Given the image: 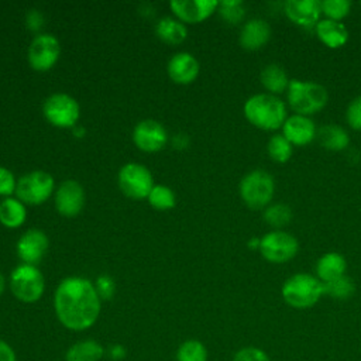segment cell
Segmentation results:
<instances>
[{
    "label": "cell",
    "mask_w": 361,
    "mask_h": 361,
    "mask_svg": "<svg viewBox=\"0 0 361 361\" xmlns=\"http://www.w3.org/2000/svg\"><path fill=\"white\" fill-rule=\"evenodd\" d=\"M54 189V179L49 173L42 171H34L24 175L16 188L17 196L30 204H38L47 200Z\"/></svg>",
    "instance_id": "ba28073f"
},
{
    "label": "cell",
    "mask_w": 361,
    "mask_h": 361,
    "mask_svg": "<svg viewBox=\"0 0 361 361\" xmlns=\"http://www.w3.org/2000/svg\"><path fill=\"white\" fill-rule=\"evenodd\" d=\"M85 195L82 186L76 180H65L55 196V204L61 214L72 217L83 207Z\"/></svg>",
    "instance_id": "4fadbf2b"
},
{
    "label": "cell",
    "mask_w": 361,
    "mask_h": 361,
    "mask_svg": "<svg viewBox=\"0 0 361 361\" xmlns=\"http://www.w3.org/2000/svg\"><path fill=\"white\" fill-rule=\"evenodd\" d=\"M16 189V182H14V176L13 173L0 166V193L1 195H10L13 193Z\"/></svg>",
    "instance_id": "8d00e7d4"
},
{
    "label": "cell",
    "mask_w": 361,
    "mask_h": 361,
    "mask_svg": "<svg viewBox=\"0 0 361 361\" xmlns=\"http://www.w3.org/2000/svg\"><path fill=\"white\" fill-rule=\"evenodd\" d=\"M104 355V348L94 340H82L72 344L66 354L65 361H100Z\"/></svg>",
    "instance_id": "7402d4cb"
},
{
    "label": "cell",
    "mask_w": 361,
    "mask_h": 361,
    "mask_svg": "<svg viewBox=\"0 0 361 361\" xmlns=\"http://www.w3.org/2000/svg\"><path fill=\"white\" fill-rule=\"evenodd\" d=\"M347 123L351 128L361 131V96L355 97L347 107L345 113Z\"/></svg>",
    "instance_id": "e575fe53"
},
{
    "label": "cell",
    "mask_w": 361,
    "mask_h": 361,
    "mask_svg": "<svg viewBox=\"0 0 361 361\" xmlns=\"http://www.w3.org/2000/svg\"><path fill=\"white\" fill-rule=\"evenodd\" d=\"M96 292L99 295V298H103V299H110L113 296V292H114V282L111 278L109 276H100L97 279V283H96Z\"/></svg>",
    "instance_id": "d590c367"
},
{
    "label": "cell",
    "mask_w": 361,
    "mask_h": 361,
    "mask_svg": "<svg viewBox=\"0 0 361 361\" xmlns=\"http://www.w3.org/2000/svg\"><path fill=\"white\" fill-rule=\"evenodd\" d=\"M3 289H4V279H3V276L0 275V293L3 292Z\"/></svg>",
    "instance_id": "ab89813d"
},
{
    "label": "cell",
    "mask_w": 361,
    "mask_h": 361,
    "mask_svg": "<svg viewBox=\"0 0 361 361\" xmlns=\"http://www.w3.org/2000/svg\"><path fill=\"white\" fill-rule=\"evenodd\" d=\"M207 348L199 340H186L176 351V361H207Z\"/></svg>",
    "instance_id": "83f0119b"
},
{
    "label": "cell",
    "mask_w": 361,
    "mask_h": 361,
    "mask_svg": "<svg viewBox=\"0 0 361 361\" xmlns=\"http://www.w3.org/2000/svg\"><path fill=\"white\" fill-rule=\"evenodd\" d=\"M316 126L314 123L300 114H293L288 117L282 126V135L292 145H306L312 142L316 137Z\"/></svg>",
    "instance_id": "7c38bea8"
},
{
    "label": "cell",
    "mask_w": 361,
    "mask_h": 361,
    "mask_svg": "<svg viewBox=\"0 0 361 361\" xmlns=\"http://www.w3.org/2000/svg\"><path fill=\"white\" fill-rule=\"evenodd\" d=\"M347 262L345 258L338 252H327L322 255L316 264V274L317 279H320L323 283L330 282L333 279H337L343 275H345Z\"/></svg>",
    "instance_id": "44dd1931"
},
{
    "label": "cell",
    "mask_w": 361,
    "mask_h": 361,
    "mask_svg": "<svg viewBox=\"0 0 361 361\" xmlns=\"http://www.w3.org/2000/svg\"><path fill=\"white\" fill-rule=\"evenodd\" d=\"M258 248L267 261L274 264H283L296 255L299 244L292 234L282 230H274L267 233L259 240Z\"/></svg>",
    "instance_id": "8992f818"
},
{
    "label": "cell",
    "mask_w": 361,
    "mask_h": 361,
    "mask_svg": "<svg viewBox=\"0 0 361 361\" xmlns=\"http://www.w3.org/2000/svg\"><path fill=\"white\" fill-rule=\"evenodd\" d=\"M264 219L269 226L275 228H281L292 220V210L289 206L283 203H275V204L267 206L264 212Z\"/></svg>",
    "instance_id": "f546056e"
},
{
    "label": "cell",
    "mask_w": 361,
    "mask_h": 361,
    "mask_svg": "<svg viewBox=\"0 0 361 361\" xmlns=\"http://www.w3.org/2000/svg\"><path fill=\"white\" fill-rule=\"evenodd\" d=\"M25 219L24 206L16 199H6L0 204V220L7 227H17Z\"/></svg>",
    "instance_id": "484cf974"
},
{
    "label": "cell",
    "mask_w": 361,
    "mask_h": 361,
    "mask_svg": "<svg viewBox=\"0 0 361 361\" xmlns=\"http://www.w3.org/2000/svg\"><path fill=\"white\" fill-rule=\"evenodd\" d=\"M282 299L293 309H309L324 295L323 282L309 274H295L281 289Z\"/></svg>",
    "instance_id": "3957f363"
},
{
    "label": "cell",
    "mask_w": 361,
    "mask_h": 361,
    "mask_svg": "<svg viewBox=\"0 0 361 361\" xmlns=\"http://www.w3.org/2000/svg\"><path fill=\"white\" fill-rule=\"evenodd\" d=\"M322 13L327 16L329 20L340 21L350 13V1L348 0H323L320 1Z\"/></svg>",
    "instance_id": "4dcf8cb0"
},
{
    "label": "cell",
    "mask_w": 361,
    "mask_h": 361,
    "mask_svg": "<svg viewBox=\"0 0 361 361\" xmlns=\"http://www.w3.org/2000/svg\"><path fill=\"white\" fill-rule=\"evenodd\" d=\"M274 178L264 169H254L248 172L240 182V195L251 209L268 206L274 196Z\"/></svg>",
    "instance_id": "5b68a950"
},
{
    "label": "cell",
    "mask_w": 361,
    "mask_h": 361,
    "mask_svg": "<svg viewBox=\"0 0 361 361\" xmlns=\"http://www.w3.org/2000/svg\"><path fill=\"white\" fill-rule=\"evenodd\" d=\"M55 312L59 322L71 330H86L100 313V298L96 288L83 278L63 279L55 292Z\"/></svg>",
    "instance_id": "6da1fadb"
},
{
    "label": "cell",
    "mask_w": 361,
    "mask_h": 361,
    "mask_svg": "<svg viewBox=\"0 0 361 361\" xmlns=\"http://www.w3.org/2000/svg\"><path fill=\"white\" fill-rule=\"evenodd\" d=\"M121 190L134 199L145 197L152 190V176L149 171L140 164H127L118 173Z\"/></svg>",
    "instance_id": "9c48e42d"
},
{
    "label": "cell",
    "mask_w": 361,
    "mask_h": 361,
    "mask_svg": "<svg viewBox=\"0 0 361 361\" xmlns=\"http://www.w3.org/2000/svg\"><path fill=\"white\" fill-rule=\"evenodd\" d=\"M168 72L175 82L189 83L197 76L199 63L190 54L180 52L171 58L168 63Z\"/></svg>",
    "instance_id": "d6986e66"
},
{
    "label": "cell",
    "mask_w": 361,
    "mask_h": 361,
    "mask_svg": "<svg viewBox=\"0 0 361 361\" xmlns=\"http://www.w3.org/2000/svg\"><path fill=\"white\" fill-rule=\"evenodd\" d=\"M329 102L327 89L316 82L290 80L288 86V103L296 114L310 116L320 111Z\"/></svg>",
    "instance_id": "277c9868"
},
{
    "label": "cell",
    "mask_w": 361,
    "mask_h": 361,
    "mask_svg": "<svg viewBox=\"0 0 361 361\" xmlns=\"http://www.w3.org/2000/svg\"><path fill=\"white\" fill-rule=\"evenodd\" d=\"M323 288H324V295H327L333 299H338V300H345V299L351 298L355 290V285H354L353 279L347 275H343L330 282H324Z\"/></svg>",
    "instance_id": "4316f807"
},
{
    "label": "cell",
    "mask_w": 361,
    "mask_h": 361,
    "mask_svg": "<svg viewBox=\"0 0 361 361\" xmlns=\"http://www.w3.org/2000/svg\"><path fill=\"white\" fill-rule=\"evenodd\" d=\"M233 361H271L269 355L259 347L248 345L240 348L234 357Z\"/></svg>",
    "instance_id": "836d02e7"
},
{
    "label": "cell",
    "mask_w": 361,
    "mask_h": 361,
    "mask_svg": "<svg viewBox=\"0 0 361 361\" xmlns=\"http://www.w3.org/2000/svg\"><path fill=\"white\" fill-rule=\"evenodd\" d=\"M157 34L159 35L161 39H164L168 44H179L186 38L188 32H186V27L182 23L171 17H166L158 23Z\"/></svg>",
    "instance_id": "d4e9b609"
},
{
    "label": "cell",
    "mask_w": 361,
    "mask_h": 361,
    "mask_svg": "<svg viewBox=\"0 0 361 361\" xmlns=\"http://www.w3.org/2000/svg\"><path fill=\"white\" fill-rule=\"evenodd\" d=\"M316 137L322 144V147L330 151H343L350 144V137L347 131L334 124H327L319 128V131L316 133Z\"/></svg>",
    "instance_id": "603a6c76"
},
{
    "label": "cell",
    "mask_w": 361,
    "mask_h": 361,
    "mask_svg": "<svg viewBox=\"0 0 361 361\" xmlns=\"http://www.w3.org/2000/svg\"><path fill=\"white\" fill-rule=\"evenodd\" d=\"M10 288L21 302H35L44 292V278L34 265H20L10 276Z\"/></svg>",
    "instance_id": "52a82bcc"
},
{
    "label": "cell",
    "mask_w": 361,
    "mask_h": 361,
    "mask_svg": "<svg viewBox=\"0 0 361 361\" xmlns=\"http://www.w3.org/2000/svg\"><path fill=\"white\" fill-rule=\"evenodd\" d=\"M245 10L243 3L238 0L221 1L220 3V16L230 24H238L244 18Z\"/></svg>",
    "instance_id": "d6a6232c"
},
{
    "label": "cell",
    "mask_w": 361,
    "mask_h": 361,
    "mask_svg": "<svg viewBox=\"0 0 361 361\" xmlns=\"http://www.w3.org/2000/svg\"><path fill=\"white\" fill-rule=\"evenodd\" d=\"M271 38V27L265 20L254 18L244 24L240 34V44L243 48L254 51L264 47Z\"/></svg>",
    "instance_id": "ac0fdd59"
},
{
    "label": "cell",
    "mask_w": 361,
    "mask_h": 361,
    "mask_svg": "<svg viewBox=\"0 0 361 361\" xmlns=\"http://www.w3.org/2000/svg\"><path fill=\"white\" fill-rule=\"evenodd\" d=\"M134 142L144 151H158L166 142V131L154 120H145L137 124L134 130Z\"/></svg>",
    "instance_id": "5bb4252c"
},
{
    "label": "cell",
    "mask_w": 361,
    "mask_h": 361,
    "mask_svg": "<svg viewBox=\"0 0 361 361\" xmlns=\"http://www.w3.org/2000/svg\"><path fill=\"white\" fill-rule=\"evenodd\" d=\"M48 247L47 235L39 230H28L17 243L18 257L28 265L41 261Z\"/></svg>",
    "instance_id": "9a60e30c"
},
{
    "label": "cell",
    "mask_w": 361,
    "mask_h": 361,
    "mask_svg": "<svg viewBox=\"0 0 361 361\" xmlns=\"http://www.w3.org/2000/svg\"><path fill=\"white\" fill-rule=\"evenodd\" d=\"M148 197L149 203L157 209H171L175 204V196L172 190L162 185L154 186Z\"/></svg>",
    "instance_id": "1f68e13d"
},
{
    "label": "cell",
    "mask_w": 361,
    "mask_h": 361,
    "mask_svg": "<svg viewBox=\"0 0 361 361\" xmlns=\"http://www.w3.org/2000/svg\"><path fill=\"white\" fill-rule=\"evenodd\" d=\"M283 8L286 17L302 27L314 25L322 13V6L317 0H288Z\"/></svg>",
    "instance_id": "2e32d148"
},
{
    "label": "cell",
    "mask_w": 361,
    "mask_h": 361,
    "mask_svg": "<svg viewBox=\"0 0 361 361\" xmlns=\"http://www.w3.org/2000/svg\"><path fill=\"white\" fill-rule=\"evenodd\" d=\"M244 114L252 126L269 131L283 126L286 120V107L275 94L258 93L245 102Z\"/></svg>",
    "instance_id": "7a4b0ae2"
},
{
    "label": "cell",
    "mask_w": 361,
    "mask_h": 361,
    "mask_svg": "<svg viewBox=\"0 0 361 361\" xmlns=\"http://www.w3.org/2000/svg\"><path fill=\"white\" fill-rule=\"evenodd\" d=\"M0 361H17L14 350L4 340H0Z\"/></svg>",
    "instance_id": "74e56055"
},
{
    "label": "cell",
    "mask_w": 361,
    "mask_h": 361,
    "mask_svg": "<svg viewBox=\"0 0 361 361\" xmlns=\"http://www.w3.org/2000/svg\"><path fill=\"white\" fill-rule=\"evenodd\" d=\"M316 34L319 39L329 48H340L348 39L347 28L334 20H322L316 24Z\"/></svg>",
    "instance_id": "ffe728a7"
},
{
    "label": "cell",
    "mask_w": 361,
    "mask_h": 361,
    "mask_svg": "<svg viewBox=\"0 0 361 361\" xmlns=\"http://www.w3.org/2000/svg\"><path fill=\"white\" fill-rule=\"evenodd\" d=\"M45 117L58 127H71L79 117V106L68 94H52L44 103Z\"/></svg>",
    "instance_id": "30bf717a"
},
{
    "label": "cell",
    "mask_w": 361,
    "mask_h": 361,
    "mask_svg": "<svg viewBox=\"0 0 361 361\" xmlns=\"http://www.w3.org/2000/svg\"><path fill=\"white\" fill-rule=\"evenodd\" d=\"M267 151L274 161L283 164L292 157L293 147L282 134H275L269 138L267 144Z\"/></svg>",
    "instance_id": "f1b7e54d"
},
{
    "label": "cell",
    "mask_w": 361,
    "mask_h": 361,
    "mask_svg": "<svg viewBox=\"0 0 361 361\" xmlns=\"http://www.w3.org/2000/svg\"><path fill=\"white\" fill-rule=\"evenodd\" d=\"M261 83L262 86L271 93V94H279L285 90H288L289 82L285 71L282 66L276 63L267 65L261 72Z\"/></svg>",
    "instance_id": "cb8c5ba5"
},
{
    "label": "cell",
    "mask_w": 361,
    "mask_h": 361,
    "mask_svg": "<svg viewBox=\"0 0 361 361\" xmlns=\"http://www.w3.org/2000/svg\"><path fill=\"white\" fill-rule=\"evenodd\" d=\"M59 51V42L55 37L48 34L38 35L34 38L28 49L30 65L35 71H47L56 62Z\"/></svg>",
    "instance_id": "8fae6325"
},
{
    "label": "cell",
    "mask_w": 361,
    "mask_h": 361,
    "mask_svg": "<svg viewBox=\"0 0 361 361\" xmlns=\"http://www.w3.org/2000/svg\"><path fill=\"white\" fill-rule=\"evenodd\" d=\"M109 354L113 360L118 361V360H123L126 357V348L121 345V344H113L110 348H109Z\"/></svg>",
    "instance_id": "f35d334b"
},
{
    "label": "cell",
    "mask_w": 361,
    "mask_h": 361,
    "mask_svg": "<svg viewBox=\"0 0 361 361\" xmlns=\"http://www.w3.org/2000/svg\"><path fill=\"white\" fill-rule=\"evenodd\" d=\"M219 6L216 0H172L175 14L188 23H197L209 17Z\"/></svg>",
    "instance_id": "e0dca14e"
}]
</instances>
